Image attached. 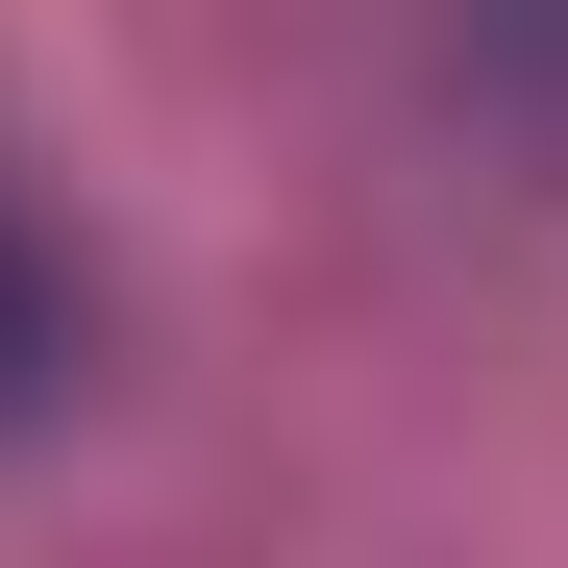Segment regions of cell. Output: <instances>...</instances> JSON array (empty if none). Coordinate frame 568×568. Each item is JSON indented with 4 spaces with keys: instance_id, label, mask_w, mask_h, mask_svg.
<instances>
[{
    "instance_id": "cell-1",
    "label": "cell",
    "mask_w": 568,
    "mask_h": 568,
    "mask_svg": "<svg viewBox=\"0 0 568 568\" xmlns=\"http://www.w3.org/2000/svg\"><path fill=\"white\" fill-rule=\"evenodd\" d=\"M26 396H50V247L0 223V420H26Z\"/></svg>"
}]
</instances>
